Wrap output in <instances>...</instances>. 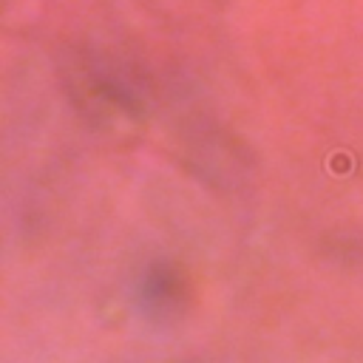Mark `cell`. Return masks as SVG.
I'll list each match as a JSON object with an SVG mask.
<instances>
[{"mask_svg":"<svg viewBox=\"0 0 363 363\" xmlns=\"http://www.w3.org/2000/svg\"><path fill=\"white\" fill-rule=\"evenodd\" d=\"M142 306L156 318V320H164V318H173L179 309H184V301H187V281L184 275L167 264V261H156L147 275L142 278Z\"/></svg>","mask_w":363,"mask_h":363,"instance_id":"1","label":"cell"}]
</instances>
